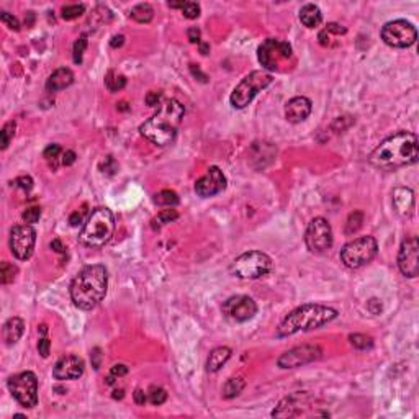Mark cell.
<instances>
[{"instance_id":"1","label":"cell","mask_w":419,"mask_h":419,"mask_svg":"<svg viewBox=\"0 0 419 419\" xmlns=\"http://www.w3.org/2000/svg\"><path fill=\"white\" fill-rule=\"evenodd\" d=\"M419 157V144L411 131H398L383 139L369 156V162L377 169L396 170L413 166Z\"/></svg>"},{"instance_id":"2","label":"cell","mask_w":419,"mask_h":419,"mask_svg":"<svg viewBox=\"0 0 419 419\" xmlns=\"http://www.w3.org/2000/svg\"><path fill=\"white\" fill-rule=\"evenodd\" d=\"M108 290V272L104 266L84 267L71 282L69 293L72 303L84 311L93 310L104 300Z\"/></svg>"},{"instance_id":"3","label":"cell","mask_w":419,"mask_h":419,"mask_svg":"<svg viewBox=\"0 0 419 419\" xmlns=\"http://www.w3.org/2000/svg\"><path fill=\"white\" fill-rule=\"evenodd\" d=\"M184 115V105L178 100L170 98L159 107L156 115H152L139 126V133L157 146H167L175 139Z\"/></svg>"},{"instance_id":"4","label":"cell","mask_w":419,"mask_h":419,"mask_svg":"<svg viewBox=\"0 0 419 419\" xmlns=\"http://www.w3.org/2000/svg\"><path fill=\"white\" fill-rule=\"evenodd\" d=\"M336 318H337V311L334 308L318 305V303H306L295 308L292 313L287 314V318L280 323V326L277 329V336L288 337L300 331L318 329Z\"/></svg>"},{"instance_id":"5","label":"cell","mask_w":419,"mask_h":419,"mask_svg":"<svg viewBox=\"0 0 419 419\" xmlns=\"http://www.w3.org/2000/svg\"><path fill=\"white\" fill-rule=\"evenodd\" d=\"M115 233V216L112 210L108 208H95L89 218L87 223L84 225L81 234H79V243L85 247H92V249H100L105 244L110 243Z\"/></svg>"},{"instance_id":"6","label":"cell","mask_w":419,"mask_h":419,"mask_svg":"<svg viewBox=\"0 0 419 419\" xmlns=\"http://www.w3.org/2000/svg\"><path fill=\"white\" fill-rule=\"evenodd\" d=\"M231 273L243 280H257L273 270V261L262 251H249L234 259L229 267Z\"/></svg>"},{"instance_id":"7","label":"cell","mask_w":419,"mask_h":419,"mask_svg":"<svg viewBox=\"0 0 419 419\" xmlns=\"http://www.w3.org/2000/svg\"><path fill=\"white\" fill-rule=\"evenodd\" d=\"M272 82H273V77L269 72L252 71L234 87L233 93H231L229 97L231 105L237 110L246 108L255 98V95H257L259 92L266 90Z\"/></svg>"},{"instance_id":"8","label":"cell","mask_w":419,"mask_h":419,"mask_svg":"<svg viewBox=\"0 0 419 419\" xmlns=\"http://www.w3.org/2000/svg\"><path fill=\"white\" fill-rule=\"evenodd\" d=\"M378 252L377 239L372 236H361L347 243L341 249V261L347 269H361L375 259Z\"/></svg>"},{"instance_id":"9","label":"cell","mask_w":419,"mask_h":419,"mask_svg":"<svg viewBox=\"0 0 419 419\" xmlns=\"http://www.w3.org/2000/svg\"><path fill=\"white\" fill-rule=\"evenodd\" d=\"M8 391L25 408H35L38 405V377L33 372L16 373L7 382Z\"/></svg>"},{"instance_id":"10","label":"cell","mask_w":419,"mask_h":419,"mask_svg":"<svg viewBox=\"0 0 419 419\" xmlns=\"http://www.w3.org/2000/svg\"><path fill=\"white\" fill-rule=\"evenodd\" d=\"M259 63L267 71H280V66L293 57L292 46L287 41L269 38L257 49Z\"/></svg>"},{"instance_id":"11","label":"cell","mask_w":419,"mask_h":419,"mask_svg":"<svg viewBox=\"0 0 419 419\" xmlns=\"http://www.w3.org/2000/svg\"><path fill=\"white\" fill-rule=\"evenodd\" d=\"M380 36L385 45L403 49L414 45L417 39V31L414 25L406 20H393L383 25Z\"/></svg>"},{"instance_id":"12","label":"cell","mask_w":419,"mask_h":419,"mask_svg":"<svg viewBox=\"0 0 419 419\" xmlns=\"http://www.w3.org/2000/svg\"><path fill=\"white\" fill-rule=\"evenodd\" d=\"M332 241H334V237H332V228L328 223V220H324L321 216L313 218L305 233V243H306L308 251L313 254H323L331 249Z\"/></svg>"},{"instance_id":"13","label":"cell","mask_w":419,"mask_h":419,"mask_svg":"<svg viewBox=\"0 0 419 419\" xmlns=\"http://www.w3.org/2000/svg\"><path fill=\"white\" fill-rule=\"evenodd\" d=\"M36 244V231L31 225H18L10 231V251L18 261H27L33 255Z\"/></svg>"},{"instance_id":"14","label":"cell","mask_w":419,"mask_h":419,"mask_svg":"<svg viewBox=\"0 0 419 419\" xmlns=\"http://www.w3.org/2000/svg\"><path fill=\"white\" fill-rule=\"evenodd\" d=\"M323 350L318 346L311 344H303L287 350L285 354H282L277 361V365L280 369H296V367H302L306 364H311L314 361L321 358Z\"/></svg>"},{"instance_id":"15","label":"cell","mask_w":419,"mask_h":419,"mask_svg":"<svg viewBox=\"0 0 419 419\" xmlns=\"http://www.w3.org/2000/svg\"><path fill=\"white\" fill-rule=\"evenodd\" d=\"M398 267L405 277L414 278L419 273V243L417 237H408L401 243L398 252Z\"/></svg>"},{"instance_id":"16","label":"cell","mask_w":419,"mask_h":419,"mask_svg":"<svg viewBox=\"0 0 419 419\" xmlns=\"http://www.w3.org/2000/svg\"><path fill=\"white\" fill-rule=\"evenodd\" d=\"M223 313L237 323H246L252 320L257 313V305L251 296L246 295H236L231 296L223 303Z\"/></svg>"},{"instance_id":"17","label":"cell","mask_w":419,"mask_h":419,"mask_svg":"<svg viewBox=\"0 0 419 419\" xmlns=\"http://www.w3.org/2000/svg\"><path fill=\"white\" fill-rule=\"evenodd\" d=\"M225 189H226V177L223 174V170L216 166H211L207 170V174L195 182V192L198 196H202V198L215 196L220 192H223Z\"/></svg>"},{"instance_id":"18","label":"cell","mask_w":419,"mask_h":419,"mask_svg":"<svg viewBox=\"0 0 419 419\" xmlns=\"http://www.w3.org/2000/svg\"><path fill=\"white\" fill-rule=\"evenodd\" d=\"M85 364L79 355H64L56 362L53 369V377L56 380H75L82 377Z\"/></svg>"},{"instance_id":"19","label":"cell","mask_w":419,"mask_h":419,"mask_svg":"<svg viewBox=\"0 0 419 419\" xmlns=\"http://www.w3.org/2000/svg\"><path fill=\"white\" fill-rule=\"evenodd\" d=\"M313 104L306 97H293L287 102L285 105V118L290 123H302L311 115Z\"/></svg>"},{"instance_id":"20","label":"cell","mask_w":419,"mask_h":419,"mask_svg":"<svg viewBox=\"0 0 419 419\" xmlns=\"http://www.w3.org/2000/svg\"><path fill=\"white\" fill-rule=\"evenodd\" d=\"M308 398L306 393H295V395H290L285 400L280 401V405L277 409H273L272 416L273 417H293L302 414V405L305 403V400Z\"/></svg>"},{"instance_id":"21","label":"cell","mask_w":419,"mask_h":419,"mask_svg":"<svg viewBox=\"0 0 419 419\" xmlns=\"http://www.w3.org/2000/svg\"><path fill=\"white\" fill-rule=\"evenodd\" d=\"M393 208L400 216H411L414 210V193L408 187H398L393 190Z\"/></svg>"},{"instance_id":"22","label":"cell","mask_w":419,"mask_h":419,"mask_svg":"<svg viewBox=\"0 0 419 419\" xmlns=\"http://www.w3.org/2000/svg\"><path fill=\"white\" fill-rule=\"evenodd\" d=\"M74 82V72L69 67H59L46 81V90L48 92H59L67 89Z\"/></svg>"},{"instance_id":"23","label":"cell","mask_w":419,"mask_h":419,"mask_svg":"<svg viewBox=\"0 0 419 419\" xmlns=\"http://www.w3.org/2000/svg\"><path fill=\"white\" fill-rule=\"evenodd\" d=\"M23 331H25V323L22 318H13L8 320L5 324H4V329H2V337L5 341L7 346H13L20 341V337L23 336Z\"/></svg>"},{"instance_id":"24","label":"cell","mask_w":419,"mask_h":419,"mask_svg":"<svg viewBox=\"0 0 419 419\" xmlns=\"http://www.w3.org/2000/svg\"><path fill=\"white\" fill-rule=\"evenodd\" d=\"M300 22L303 27L306 28H316L320 27L321 22H323V15H321V10L318 5L314 4H306L300 8Z\"/></svg>"},{"instance_id":"25","label":"cell","mask_w":419,"mask_h":419,"mask_svg":"<svg viewBox=\"0 0 419 419\" xmlns=\"http://www.w3.org/2000/svg\"><path fill=\"white\" fill-rule=\"evenodd\" d=\"M231 357V349L229 347H216L213 349L210 355H208V361H207V369L208 372H218L221 367H223Z\"/></svg>"},{"instance_id":"26","label":"cell","mask_w":419,"mask_h":419,"mask_svg":"<svg viewBox=\"0 0 419 419\" xmlns=\"http://www.w3.org/2000/svg\"><path fill=\"white\" fill-rule=\"evenodd\" d=\"M347 30L343 27V25L339 23H328V27L320 31L318 35V39H320V45L321 46H331V36L336 35V36H341V35H346Z\"/></svg>"},{"instance_id":"27","label":"cell","mask_w":419,"mask_h":419,"mask_svg":"<svg viewBox=\"0 0 419 419\" xmlns=\"http://www.w3.org/2000/svg\"><path fill=\"white\" fill-rule=\"evenodd\" d=\"M131 18L136 20L138 23H149L154 16V8L149 4H138L136 7L131 8Z\"/></svg>"},{"instance_id":"28","label":"cell","mask_w":419,"mask_h":419,"mask_svg":"<svg viewBox=\"0 0 419 419\" xmlns=\"http://www.w3.org/2000/svg\"><path fill=\"white\" fill-rule=\"evenodd\" d=\"M246 388V382L243 378H229L223 387V396L226 400H233Z\"/></svg>"},{"instance_id":"29","label":"cell","mask_w":419,"mask_h":419,"mask_svg":"<svg viewBox=\"0 0 419 419\" xmlns=\"http://www.w3.org/2000/svg\"><path fill=\"white\" fill-rule=\"evenodd\" d=\"M126 85V77L122 74H116L115 71H108L105 75V87L110 92H118Z\"/></svg>"},{"instance_id":"30","label":"cell","mask_w":419,"mask_h":419,"mask_svg":"<svg viewBox=\"0 0 419 419\" xmlns=\"http://www.w3.org/2000/svg\"><path fill=\"white\" fill-rule=\"evenodd\" d=\"M364 223V213L361 210H355L349 215L347 223H346V234H354L362 228Z\"/></svg>"},{"instance_id":"31","label":"cell","mask_w":419,"mask_h":419,"mask_svg":"<svg viewBox=\"0 0 419 419\" xmlns=\"http://www.w3.org/2000/svg\"><path fill=\"white\" fill-rule=\"evenodd\" d=\"M154 202L162 207H174L178 203V195L174 190H161L154 196Z\"/></svg>"},{"instance_id":"32","label":"cell","mask_w":419,"mask_h":419,"mask_svg":"<svg viewBox=\"0 0 419 419\" xmlns=\"http://www.w3.org/2000/svg\"><path fill=\"white\" fill-rule=\"evenodd\" d=\"M16 273H18L16 266H13V264L7 262V261L2 262V266H0V280H2L4 285L12 284V282L15 280V277H16Z\"/></svg>"},{"instance_id":"33","label":"cell","mask_w":419,"mask_h":419,"mask_svg":"<svg viewBox=\"0 0 419 419\" xmlns=\"http://www.w3.org/2000/svg\"><path fill=\"white\" fill-rule=\"evenodd\" d=\"M87 45H89L87 35H81L79 38L75 39L74 48H72V57H74V63L75 64H81L82 63V57H84L85 49H87Z\"/></svg>"},{"instance_id":"34","label":"cell","mask_w":419,"mask_h":419,"mask_svg":"<svg viewBox=\"0 0 419 419\" xmlns=\"http://www.w3.org/2000/svg\"><path fill=\"white\" fill-rule=\"evenodd\" d=\"M350 344L358 350H367L373 347V339L367 334H350L349 336Z\"/></svg>"},{"instance_id":"35","label":"cell","mask_w":419,"mask_h":419,"mask_svg":"<svg viewBox=\"0 0 419 419\" xmlns=\"http://www.w3.org/2000/svg\"><path fill=\"white\" fill-rule=\"evenodd\" d=\"M84 13H85V7L82 4L66 5V7H63V10H61V16L64 20H75Z\"/></svg>"},{"instance_id":"36","label":"cell","mask_w":419,"mask_h":419,"mask_svg":"<svg viewBox=\"0 0 419 419\" xmlns=\"http://www.w3.org/2000/svg\"><path fill=\"white\" fill-rule=\"evenodd\" d=\"M15 130H16L15 122H7L4 125L2 131H0V144H2V149L8 148V144H10L12 138L15 136Z\"/></svg>"},{"instance_id":"37","label":"cell","mask_w":419,"mask_h":419,"mask_svg":"<svg viewBox=\"0 0 419 419\" xmlns=\"http://www.w3.org/2000/svg\"><path fill=\"white\" fill-rule=\"evenodd\" d=\"M166 400H167V393L164 388H161V387H152L149 390V401H151V405L154 406H161L162 403H166Z\"/></svg>"},{"instance_id":"38","label":"cell","mask_w":419,"mask_h":419,"mask_svg":"<svg viewBox=\"0 0 419 419\" xmlns=\"http://www.w3.org/2000/svg\"><path fill=\"white\" fill-rule=\"evenodd\" d=\"M178 218V213H177V210H162L159 215H157V218L154 220V223H159L157 225V228L159 226H162V225H167V223H172V221H175Z\"/></svg>"},{"instance_id":"39","label":"cell","mask_w":419,"mask_h":419,"mask_svg":"<svg viewBox=\"0 0 419 419\" xmlns=\"http://www.w3.org/2000/svg\"><path fill=\"white\" fill-rule=\"evenodd\" d=\"M22 218L25 221V225H35V223H38L39 218H41V208L39 207L27 208V210L22 213Z\"/></svg>"},{"instance_id":"40","label":"cell","mask_w":419,"mask_h":419,"mask_svg":"<svg viewBox=\"0 0 419 419\" xmlns=\"http://www.w3.org/2000/svg\"><path fill=\"white\" fill-rule=\"evenodd\" d=\"M181 10H182L185 18L195 20V18H198V15H200V5L196 2H184Z\"/></svg>"},{"instance_id":"41","label":"cell","mask_w":419,"mask_h":419,"mask_svg":"<svg viewBox=\"0 0 419 419\" xmlns=\"http://www.w3.org/2000/svg\"><path fill=\"white\" fill-rule=\"evenodd\" d=\"M0 20H2L4 25H7L8 28L13 30V31H18L20 30V22L16 16H13L12 13H8V12H2V15H0Z\"/></svg>"},{"instance_id":"42","label":"cell","mask_w":419,"mask_h":419,"mask_svg":"<svg viewBox=\"0 0 419 419\" xmlns=\"http://www.w3.org/2000/svg\"><path fill=\"white\" fill-rule=\"evenodd\" d=\"M61 146L59 144H49V146L45 149V152H43V156H45L46 161L49 162H54L59 156H61Z\"/></svg>"},{"instance_id":"43","label":"cell","mask_w":419,"mask_h":419,"mask_svg":"<svg viewBox=\"0 0 419 419\" xmlns=\"http://www.w3.org/2000/svg\"><path fill=\"white\" fill-rule=\"evenodd\" d=\"M15 185L18 187V189H22V190H31L33 189V178L30 177V175H22V177H18L15 181Z\"/></svg>"},{"instance_id":"44","label":"cell","mask_w":419,"mask_h":419,"mask_svg":"<svg viewBox=\"0 0 419 419\" xmlns=\"http://www.w3.org/2000/svg\"><path fill=\"white\" fill-rule=\"evenodd\" d=\"M200 36H202V31L196 27L187 30V38H189V41L193 43V45H200Z\"/></svg>"},{"instance_id":"45","label":"cell","mask_w":419,"mask_h":419,"mask_svg":"<svg viewBox=\"0 0 419 419\" xmlns=\"http://www.w3.org/2000/svg\"><path fill=\"white\" fill-rule=\"evenodd\" d=\"M49 349H51V343H49V339H46V337H43L39 343H38V352H39V355L41 357H48L49 355Z\"/></svg>"},{"instance_id":"46","label":"cell","mask_w":419,"mask_h":419,"mask_svg":"<svg viewBox=\"0 0 419 419\" xmlns=\"http://www.w3.org/2000/svg\"><path fill=\"white\" fill-rule=\"evenodd\" d=\"M161 98H162L161 92H149L146 95V104L149 107H157L161 104Z\"/></svg>"},{"instance_id":"47","label":"cell","mask_w":419,"mask_h":419,"mask_svg":"<svg viewBox=\"0 0 419 419\" xmlns=\"http://www.w3.org/2000/svg\"><path fill=\"white\" fill-rule=\"evenodd\" d=\"M75 159H77V154L74 152V151H64L63 152V159H61V162H63V166H72L74 162H75Z\"/></svg>"},{"instance_id":"48","label":"cell","mask_w":419,"mask_h":419,"mask_svg":"<svg viewBox=\"0 0 419 419\" xmlns=\"http://www.w3.org/2000/svg\"><path fill=\"white\" fill-rule=\"evenodd\" d=\"M113 375V377H116V378H119V377H123V375H126L128 373V367L126 365H123V364H116V365H113L112 367V372H110Z\"/></svg>"},{"instance_id":"49","label":"cell","mask_w":419,"mask_h":419,"mask_svg":"<svg viewBox=\"0 0 419 419\" xmlns=\"http://www.w3.org/2000/svg\"><path fill=\"white\" fill-rule=\"evenodd\" d=\"M133 398H134V403L136 405H139V406H143L144 403H146L148 401V396H146V393H144L141 388H138V390H134V393H133Z\"/></svg>"},{"instance_id":"50","label":"cell","mask_w":419,"mask_h":419,"mask_svg":"<svg viewBox=\"0 0 419 419\" xmlns=\"http://www.w3.org/2000/svg\"><path fill=\"white\" fill-rule=\"evenodd\" d=\"M90 358H92V365H93V369H98L100 367V358H102V354H100V349L95 347L90 352Z\"/></svg>"},{"instance_id":"51","label":"cell","mask_w":419,"mask_h":419,"mask_svg":"<svg viewBox=\"0 0 419 419\" xmlns=\"http://www.w3.org/2000/svg\"><path fill=\"white\" fill-rule=\"evenodd\" d=\"M369 311L372 313V314H378L380 311H382V303L377 300V298H372V300L369 302Z\"/></svg>"},{"instance_id":"52","label":"cell","mask_w":419,"mask_h":419,"mask_svg":"<svg viewBox=\"0 0 419 419\" xmlns=\"http://www.w3.org/2000/svg\"><path fill=\"white\" fill-rule=\"evenodd\" d=\"M190 72L193 77H198V79L202 82H207V75H205L200 69H198V66H195V64H190Z\"/></svg>"},{"instance_id":"53","label":"cell","mask_w":419,"mask_h":419,"mask_svg":"<svg viewBox=\"0 0 419 419\" xmlns=\"http://www.w3.org/2000/svg\"><path fill=\"white\" fill-rule=\"evenodd\" d=\"M69 223H71V226H79L82 223V213L74 211L72 215L69 216Z\"/></svg>"},{"instance_id":"54","label":"cell","mask_w":419,"mask_h":419,"mask_svg":"<svg viewBox=\"0 0 419 419\" xmlns=\"http://www.w3.org/2000/svg\"><path fill=\"white\" fill-rule=\"evenodd\" d=\"M123 43H125V36L123 35H115L112 38V41H110V46H112V48H119V46H123Z\"/></svg>"},{"instance_id":"55","label":"cell","mask_w":419,"mask_h":419,"mask_svg":"<svg viewBox=\"0 0 419 419\" xmlns=\"http://www.w3.org/2000/svg\"><path fill=\"white\" fill-rule=\"evenodd\" d=\"M51 249H54L56 252H59V254H63L64 251H66V247H64V244L59 241V239H54L53 243H51Z\"/></svg>"},{"instance_id":"56","label":"cell","mask_w":419,"mask_h":419,"mask_svg":"<svg viewBox=\"0 0 419 419\" xmlns=\"http://www.w3.org/2000/svg\"><path fill=\"white\" fill-rule=\"evenodd\" d=\"M200 53L205 54V56L210 53V45H208V43H202L200 41Z\"/></svg>"},{"instance_id":"57","label":"cell","mask_w":419,"mask_h":419,"mask_svg":"<svg viewBox=\"0 0 419 419\" xmlns=\"http://www.w3.org/2000/svg\"><path fill=\"white\" fill-rule=\"evenodd\" d=\"M123 396H125V391L123 390H115L113 391V398L115 400H122Z\"/></svg>"},{"instance_id":"58","label":"cell","mask_w":419,"mask_h":419,"mask_svg":"<svg viewBox=\"0 0 419 419\" xmlns=\"http://www.w3.org/2000/svg\"><path fill=\"white\" fill-rule=\"evenodd\" d=\"M184 2H169V7L170 8H182Z\"/></svg>"},{"instance_id":"59","label":"cell","mask_w":419,"mask_h":419,"mask_svg":"<svg viewBox=\"0 0 419 419\" xmlns=\"http://www.w3.org/2000/svg\"><path fill=\"white\" fill-rule=\"evenodd\" d=\"M118 108H119V110H123V112H125V110H128L126 102H119V104H118Z\"/></svg>"},{"instance_id":"60","label":"cell","mask_w":419,"mask_h":419,"mask_svg":"<svg viewBox=\"0 0 419 419\" xmlns=\"http://www.w3.org/2000/svg\"><path fill=\"white\" fill-rule=\"evenodd\" d=\"M39 331L43 332V334H46V331H48V328H46V324H41V326H39Z\"/></svg>"}]
</instances>
